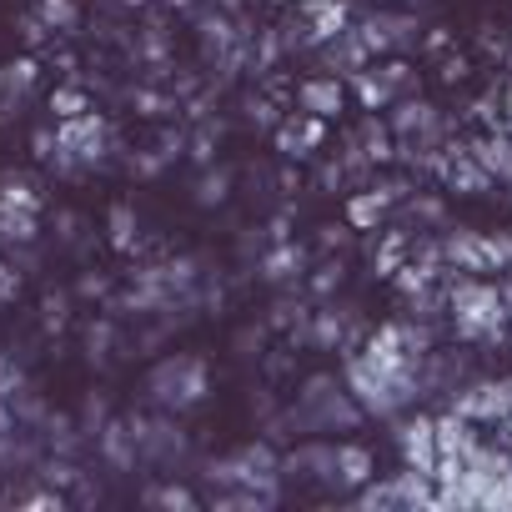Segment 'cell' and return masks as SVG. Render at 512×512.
Segmentation results:
<instances>
[{
	"instance_id": "6da1fadb",
	"label": "cell",
	"mask_w": 512,
	"mask_h": 512,
	"mask_svg": "<svg viewBox=\"0 0 512 512\" xmlns=\"http://www.w3.org/2000/svg\"><path fill=\"white\" fill-rule=\"evenodd\" d=\"M452 312H457V332L482 342V337H497L502 322H507V307H502V292L497 287H482V282H462L452 292Z\"/></svg>"
},
{
	"instance_id": "7a4b0ae2",
	"label": "cell",
	"mask_w": 512,
	"mask_h": 512,
	"mask_svg": "<svg viewBox=\"0 0 512 512\" xmlns=\"http://www.w3.org/2000/svg\"><path fill=\"white\" fill-rule=\"evenodd\" d=\"M146 392H151L161 407H191V402L206 397V367H201L196 357H166L161 367H151Z\"/></svg>"
},
{
	"instance_id": "3957f363",
	"label": "cell",
	"mask_w": 512,
	"mask_h": 512,
	"mask_svg": "<svg viewBox=\"0 0 512 512\" xmlns=\"http://www.w3.org/2000/svg\"><path fill=\"white\" fill-rule=\"evenodd\" d=\"M101 146H106V121H101L96 111L66 116L61 131H56V156H61V166H96V161H101Z\"/></svg>"
},
{
	"instance_id": "277c9868",
	"label": "cell",
	"mask_w": 512,
	"mask_h": 512,
	"mask_svg": "<svg viewBox=\"0 0 512 512\" xmlns=\"http://www.w3.org/2000/svg\"><path fill=\"white\" fill-rule=\"evenodd\" d=\"M402 457H407V467L412 472H422V477H437V427L427 422V417H417V422H407L402 427Z\"/></svg>"
},
{
	"instance_id": "5b68a950",
	"label": "cell",
	"mask_w": 512,
	"mask_h": 512,
	"mask_svg": "<svg viewBox=\"0 0 512 512\" xmlns=\"http://www.w3.org/2000/svg\"><path fill=\"white\" fill-rule=\"evenodd\" d=\"M297 101H302V111H307V116L332 121V116L342 111L347 91H342V81H337V76H312V81H302V86H297Z\"/></svg>"
},
{
	"instance_id": "8992f818",
	"label": "cell",
	"mask_w": 512,
	"mask_h": 512,
	"mask_svg": "<svg viewBox=\"0 0 512 512\" xmlns=\"http://www.w3.org/2000/svg\"><path fill=\"white\" fill-rule=\"evenodd\" d=\"M332 477H337L342 487H362V482H372V452L357 447V442L332 447Z\"/></svg>"
},
{
	"instance_id": "52a82bcc",
	"label": "cell",
	"mask_w": 512,
	"mask_h": 512,
	"mask_svg": "<svg viewBox=\"0 0 512 512\" xmlns=\"http://www.w3.org/2000/svg\"><path fill=\"white\" fill-rule=\"evenodd\" d=\"M472 161H482V171H487V176L512 181V141H507V136H487V141L472 151Z\"/></svg>"
},
{
	"instance_id": "ba28073f",
	"label": "cell",
	"mask_w": 512,
	"mask_h": 512,
	"mask_svg": "<svg viewBox=\"0 0 512 512\" xmlns=\"http://www.w3.org/2000/svg\"><path fill=\"white\" fill-rule=\"evenodd\" d=\"M447 256L462 267V272H487L492 262H487V241L482 236H452L447 241Z\"/></svg>"
},
{
	"instance_id": "9c48e42d",
	"label": "cell",
	"mask_w": 512,
	"mask_h": 512,
	"mask_svg": "<svg viewBox=\"0 0 512 512\" xmlns=\"http://www.w3.org/2000/svg\"><path fill=\"white\" fill-rule=\"evenodd\" d=\"M382 211H387V196H377V191H357V196L347 201V221H352L357 231H372V226L382 221Z\"/></svg>"
},
{
	"instance_id": "30bf717a",
	"label": "cell",
	"mask_w": 512,
	"mask_h": 512,
	"mask_svg": "<svg viewBox=\"0 0 512 512\" xmlns=\"http://www.w3.org/2000/svg\"><path fill=\"white\" fill-rule=\"evenodd\" d=\"M0 236H11V241H31L36 236V211H16V206H0Z\"/></svg>"
},
{
	"instance_id": "8fae6325",
	"label": "cell",
	"mask_w": 512,
	"mask_h": 512,
	"mask_svg": "<svg viewBox=\"0 0 512 512\" xmlns=\"http://www.w3.org/2000/svg\"><path fill=\"white\" fill-rule=\"evenodd\" d=\"M0 206H26V211H36L31 181H26V176H0Z\"/></svg>"
},
{
	"instance_id": "7c38bea8",
	"label": "cell",
	"mask_w": 512,
	"mask_h": 512,
	"mask_svg": "<svg viewBox=\"0 0 512 512\" xmlns=\"http://www.w3.org/2000/svg\"><path fill=\"white\" fill-rule=\"evenodd\" d=\"M41 21L66 31V26H76V6H71V0H41Z\"/></svg>"
},
{
	"instance_id": "4fadbf2b",
	"label": "cell",
	"mask_w": 512,
	"mask_h": 512,
	"mask_svg": "<svg viewBox=\"0 0 512 512\" xmlns=\"http://www.w3.org/2000/svg\"><path fill=\"white\" fill-rule=\"evenodd\" d=\"M131 231H136L131 206H126V201H121V206H111V241H116V246H131V241H136Z\"/></svg>"
},
{
	"instance_id": "5bb4252c",
	"label": "cell",
	"mask_w": 512,
	"mask_h": 512,
	"mask_svg": "<svg viewBox=\"0 0 512 512\" xmlns=\"http://www.w3.org/2000/svg\"><path fill=\"white\" fill-rule=\"evenodd\" d=\"M51 111H56L61 121H66V116H81V111H86V96H81V91H71V86H61V91L51 96Z\"/></svg>"
},
{
	"instance_id": "9a60e30c",
	"label": "cell",
	"mask_w": 512,
	"mask_h": 512,
	"mask_svg": "<svg viewBox=\"0 0 512 512\" xmlns=\"http://www.w3.org/2000/svg\"><path fill=\"white\" fill-rule=\"evenodd\" d=\"M482 241H487V262H497L502 272H512V236L497 231V236H482Z\"/></svg>"
},
{
	"instance_id": "2e32d148",
	"label": "cell",
	"mask_w": 512,
	"mask_h": 512,
	"mask_svg": "<svg viewBox=\"0 0 512 512\" xmlns=\"http://www.w3.org/2000/svg\"><path fill=\"white\" fill-rule=\"evenodd\" d=\"M151 502H161V507H196V497H191L186 487H156Z\"/></svg>"
},
{
	"instance_id": "e0dca14e",
	"label": "cell",
	"mask_w": 512,
	"mask_h": 512,
	"mask_svg": "<svg viewBox=\"0 0 512 512\" xmlns=\"http://www.w3.org/2000/svg\"><path fill=\"white\" fill-rule=\"evenodd\" d=\"M226 196V176H211V181H201V206H211V201H221Z\"/></svg>"
},
{
	"instance_id": "ac0fdd59",
	"label": "cell",
	"mask_w": 512,
	"mask_h": 512,
	"mask_svg": "<svg viewBox=\"0 0 512 512\" xmlns=\"http://www.w3.org/2000/svg\"><path fill=\"white\" fill-rule=\"evenodd\" d=\"M502 307H507V317H512V277H507V287H502Z\"/></svg>"
},
{
	"instance_id": "d6986e66",
	"label": "cell",
	"mask_w": 512,
	"mask_h": 512,
	"mask_svg": "<svg viewBox=\"0 0 512 512\" xmlns=\"http://www.w3.org/2000/svg\"><path fill=\"white\" fill-rule=\"evenodd\" d=\"M507 126H512V86H507Z\"/></svg>"
}]
</instances>
